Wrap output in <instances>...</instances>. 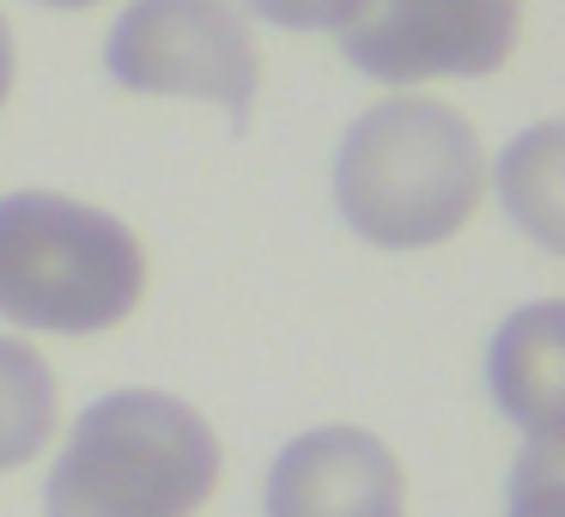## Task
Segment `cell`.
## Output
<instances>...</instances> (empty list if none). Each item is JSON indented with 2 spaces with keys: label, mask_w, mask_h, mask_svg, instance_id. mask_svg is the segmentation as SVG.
Listing matches in <instances>:
<instances>
[{
  "label": "cell",
  "mask_w": 565,
  "mask_h": 517,
  "mask_svg": "<svg viewBox=\"0 0 565 517\" xmlns=\"http://www.w3.org/2000/svg\"><path fill=\"white\" fill-rule=\"evenodd\" d=\"M487 196V159L462 110L438 98H383L334 152V201L377 250L456 238Z\"/></svg>",
  "instance_id": "1"
},
{
  "label": "cell",
  "mask_w": 565,
  "mask_h": 517,
  "mask_svg": "<svg viewBox=\"0 0 565 517\" xmlns=\"http://www.w3.org/2000/svg\"><path fill=\"white\" fill-rule=\"evenodd\" d=\"M220 487V439L164 390H116L74 420L43 487L50 517H195Z\"/></svg>",
  "instance_id": "2"
},
{
  "label": "cell",
  "mask_w": 565,
  "mask_h": 517,
  "mask_svg": "<svg viewBox=\"0 0 565 517\" xmlns=\"http://www.w3.org/2000/svg\"><path fill=\"white\" fill-rule=\"evenodd\" d=\"M147 250L122 220L50 189L0 196V317L43 335H104L135 317Z\"/></svg>",
  "instance_id": "3"
},
{
  "label": "cell",
  "mask_w": 565,
  "mask_h": 517,
  "mask_svg": "<svg viewBox=\"0 0 565 517\" xmlns=\"http://www.w3.org/2000/svg\"><path fill=\"white\" fill-rule=\"evenodd\" d=\"M104 67L140 98H207L237 128L262 92V50L237 0H128Z\"/></svg>",
  "instance_id": "4"
},
{
  "label": "cell",
  "mask_w": 565,
  "mask_h": 517,
  "mask_svg": "<svg viewBox=\"0 0 565 517\" xmlns=\"http://www.w3.org/2000/svg\"><path fill=\"white\" fill-rule=\"evenodd\" d=\"M523 0H365L341 31L347 62L383 86L475 80L511 62Z\"/></svg>",
  "instance_id": "5"
},
{
  "label": "cell",
  "mask_w": 565,
  "mask_h": 517,
  "mask_svg": "<svg viewBox=\"0 0 565 517\" xmlns=\"http://www.w3.org/2000/svg\"><path fill=\"white\" fill-rule=\"evenodd\" d=\"M268 517H407V481L365 426L298 432L268 468Z\"/></svg>",
  "instance_id": "6"
},
{
  "label": "cell",
  "mask_w": 565,
  "mask_h": 517,
  "mask_svg": "<svg viewBox=\"0 0 565 517\" xmlns=\"http://www.w3.org/2000/svg\"><path fill=\"white\" fill-rule=\"evenodd\" d=\"M492 395L529 439H559L565 395V310L529 305L492 341Z\"/></svg>",
  "instance_id": "7"
},
{
  "label": "cell",
  "mask_w": 565,
  "mask_h": 517,
  "mask_svg": "<svg viewBox=\"0 0 565 517\" xmlns=\"http://www.w3.org/2000/svg\"><path fill=\"white\" fill-rule=\"evenodd\" d=\"M62 420V390H55L50 359L31 341L0 335V475L25 468Z\"/></svg>",
  "instance_id": "8"
},
{
  "label": "cell",
  "mask_w": 565,
  "mask_h": 517,
  "mask_svg": "<svg viewBox=\"0 0 565 517\" xmlns=\"http://www.w3.org/2000/svg\"><path fill=\"white\" fill-rule=\"evenodd\" d=\"M559 147L565 128L541 123L523 140H511V152L499 165V196L511 208V220L529 225L547 250H559Z\"/></svg>",
  "instance_id": "9"
},
{
  "label": "cell",
  "mask_w": 565,
  "mask_h": 517,
  "mask_svg": "<svg viewBox=\"0 0 565 517\" xmlns=\"http://www.w3.org/2000/svg\"><path fill=\"white\" fill-rule=\"evenodd\" d=\"M504 517H559V439H529V451L511 468Z\"/></svg>",
  "instance_id": "10"
},
{
  "label": "cell",
  "mask_w": 565,
  "mask_h": 517,
  "mask_svg": "<svg viewBox=\"0 0 565 517\" xmlns=\"http://www.w3.org/2000/svg\"><path fill=\"white\" fill-rule=\"evenodd\" d=\"M365 0H249V13L280 31H347Z\"/></svg>",
  "instance_id": "11"
},
{
  "label": "cell",
  "mask_w": 565,
  "mask_h": 517,
  "mask_svg": "<svg viewBox=\"0 0 565 517\" xmlns=\"http://www.w3.org/2000/svg\"><path fill=\"white\" fill-rule=\"evenodd\" d=\"M13 98V31H7V19H0V104Z\"/></svg>",
  "instance_id": "12"
},
{
  "label": "cell",
  "mask_w": 565,
  "mask_h": 517,
  "mask_svg": "<svg viewBox=\"0 0 565 517\" xmlns=\"http://www.w3.org/2000/svg\"><path fill=\"white\" fill-rule=\"evenodd\" d=\"M38 7H55V13H79V7H98V0H38Z\"/></svg>",
  "instance_id": "13"
}]
</instances>
